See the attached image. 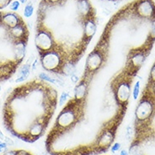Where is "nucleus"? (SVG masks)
Wrapping results in <instances>:
<instances>
[{
    "label": "nucleus",
    "instance_id": "nucleus-1",
    "mask_svg": "<svg viewBox=\"0 0 155 155\" xmlns=\"http://www.w3.org/2000/svg\"><path fill=\"white\" fill-rule=\"evenodd\" d=\"M41 64L47 70H55L61 64V58L58 52L54 51H49L43 52L41 58Z\"/></svg>",
    "mask_w": 155,
    "mask_h": 155
},
{
    "label": "nucleus",
    "instance_id": "nucleus-2",
    "mask_svg": "<svg viewBox=\"0 0 155 155\" xmlns=\"http://www.w3.org/2000/svg\"><path fill=\"white\" fill-rule=\"evenodd\" d=\"M153 112V105L148 100L141 101L136 109V117L138 120H145L148 119Z\"/></svg>",
    "mask_w": 155,
    "mask_h": 155
},
{
    "label": "nucleus",
    "instance_id": "nucleus-3",
    "mask_svg": "<svg viewBox=\"0 0 155 155\" xmlns=\"http://www.w3.org/2000/svg\"><path fill=\"white\" fill-rule=\"evenodd\" d=\"M103 62V57L99 51H94L90 53L87 59V68L90 71H95L101 66Z\"/></svg>",
    "mask_w": 155,
    "mask_h": 155
},
{
    "label": "nucleus",
    "instance_id": "nucleus-4",
    "mask_svg": "<svg viewBox=\"0 0 155 155\" xmlns=\"http://www.w3.org/2000/svg\"><path fill=\"white\" fill-rule=\"evenodd\" d=\"M116 96L120 103L124 104L129 99L130 96V84L127 82H122L117 86Z\"/></svg>",
    "mask_w": 155,
    "mask_h": 155
},
{
    "label": "nucleus",
    "instance_id": "nucleus-5",
    "mask_svg": "<svg viewBox=\"0 0 155 155\" xmlns=\"http://www.w3.org/2000/svg\"><path fill=\"white\" fill-rule=\"evenodd\" d=\"M87 93V84L84 83H81L80 84L76 87L74 94H75V98L77 101H81L83 100Z\"/></svg>",
    "mask_w": 155,
    "mask_h": 155
},
{
    "label": "nucleus",
    "instance_id": "nucleus-6",
    "mask_svg": "<svg viewBox=\"0 0 155 155\" xmlns=\"http://www.w3.org/2000/svg\"><path fill=\"white\" fill-rule=\"evenodd\" d=\"M31 64H29V63H26L25 64L24 67L22 68L21 71L19 72V77L16 78L15 82L16 83H20V82L24 81L25 79H26L30 74V70H31Z\"/></svg>",
    "mask_w": 155,
    "mask_h": 155
},
{
    "label": "nucleus",
    "instance_id": "nucleus-7",
    "mask_svg": "<svg viewBox=\"0 0 155 155\" xmlns=\"http://www.w3.org/2000/svg\"><path fill=\"white\" fill-rule=\"evenodd\" d=\"M144 60H145V56L143 53L142 52H137L136 53L131 59L132 63V66L135 68H139L143 63Z\"/></svg>",
    "mask_w": 155,
    "mask_h": 155
},
{
    "label": "nucleus",
    "instance_id": "nucleus-8",
    "mask_svg": "<svg viewBox=\"0 0 155 155\" xmlns=\"http://www.w3.org/2000/svg\"><path fill=\"white\" fill-rule=\"evenodd\" d=\"M140 93V82L137 81L136 83L135 86L133 88V91H132V96H133V99L134 100H137L138 98V95H139Z\"/></svg>",
    "mask_w": 155,
    "mask_h": 155
},
{
    "label": "nucleus",
    "instance_id": "nucleus-9",
    "mask_svg": "<svg viewBox=\"0 0 155 155\" xmlns=\"http://www.w3.org/2000/svg\"><path fill=\"white\" fill-rule=\"evenodd\" d=\"M33 14V6L31 4H28L26 5V7L25 8V11H24V15L25 17H31Z\"/></svg>",
    "mask_w": 155,
    "mask_h": 155
},
{
    "label": "nucleus",
    "instance_id": "nucleus-10",
    "mask_svg": "<svg viewBox=\"0 0 155 155\" xmlns=\"http://www.w3.org/2000/svg\"><path fill=\"white\" fill-rule=\"evenodd\" d=\"M40 78H42L44 80H46V81H48L51 83V84H56V79L54 78H52L49 77L48 75H47L46 74H40Z\"/></svg>",
    "mask_w": 155,
    "mask_h": 155
},
{
    "label": "nucleus",
    "instance_id": "nucleus-11",
    "mask_svg": "<svg viewBox=\"0 0 155 155\" xmlns=\"http://www.w3.org/2000/svg\"><path fill=\"white\" fill-rule=\"evenodd\" d=\"M68 97V93H67V92H62V94H61V97H60V99H59V105H63V104L66 102Z\"/></svg>",
    "mask_w": 155,
    "mask_h": 155
},
{
    "label": "nucleus",
    "instance_id": "nucleus-12",
    "mask_svg": "<svg viewBox=\"0 0 155 155\" xmlns=\"http://www.w3.org/2000/svg\"><path fill=\"white\" fill-rule=\"evenodd\" d=\"M132 129L130 126H128L127 127V132H126V137L127 138V140L131 139L132 138Z\"/></svg>",
    "mask_w": 155,
    "mask_h": 155
},
{
    "label": "nucleus",
    "instance_id": "nucleus-13",
    "mask_svg": "<svg viewBox=\"0 0 155 155\" xmlns=\"http://www.w3.org/2000/svg\"><path fill=\"white\" fill-rule=\"evenodd\" d=\"M19 7V3L18 1H15L13 2L11 4H10V8L12 10H17Z\"/></svg>",
    "mask_w": 155,
    "mask_h": 155
},
{
    "label": "nucleus",
    "instance_id": "nucleus-14",
    "mask_svg": "<svg viewBox=\"0 0 155 155\" xmlns=\"http://www.w3.org/2000/svg\"><path fill=\"white\" fill-rule=\"evenodd\" d=\"M120 143H115L114 145H112V147H111V152L112 153H116V151H118L119 149H120Z\"/></svg>",
    "mask_w": 155,
    "mask_h": 155
},
{
    "label": "nucleus",
    "instance_id": "nucleus-15",
    "mask_svg": "<svg viewBox=\"0 0 155 155\" xmlns=\"http://www.w3.org/2000/svg\"><path fill=\"white\" fill-rule=\"evenodd\" d=\"M150 78L153 82H155V63L153 64V66L152 68L151 73H150Z\"/></svg>",
    "mask_w": 155,
    "mask_h": 155
},
{
    "label": "nucleus",
    "instance_id": "nucleus-16",
    "mask_svg": "<svg viewBox=\"0 0 155 155\" xmlns=\"http://www.w3.org/2000/svg\"><path fill=\"white\" fill-rule=\"evenodd\" d=\"M71 81L73 82V83H77L78 81V75H76L75 74H71Z\"/></svg>",
    "mask_w": 155,
    "mask_h": 155
},
{
    "label": "nucleus",
    "instance_id": "nucleus-17",
    "mask_svg": "<svg viewBox=\"0 0 155 155\" xmlns=\"http://www.w3.org/2000/svg\"><path fill=\"white\" fill-rule=\"evenodd\" d=\"M4 143L7 144V145H14V142H13V140L11 138H9V137H5L4 138Z\"/></svg>",
    "mask_w": 155,
    "mask_h": 155
},
{
    "label": "nucleus",
    "instance_id": "nucleus-18",
    "mask_svg": "<svg viewBox=\"0 0 155 155\" xmlns=\"http://www.w3.org/2000/svg\"><path fill=\"white\" fill-rule=\"evenodd\" d=\"M120 155H129V153L126 150H122L120 152Z\"/></svg>",
    "mask_w": 155,
    "mask_h": 155
},
{
    "label": "nucleus",
    "instance_id": "nucleus-19",
    "mask_svg": "<svg viewBox=\"0 0 155 155\" xmlns=\"http://www.w3.org/2000/svg\"><path fill=\"white\" fill-rule=\"evenodd\" d=\"M5 137H4V136L3 135V133H2V132L0 131V139H2V140H4Z\"/></svg>",
    "mask_w": 155,
    "mask_h": 155
},
{
    "label": "nucleus",
    "instance_id": "nucleus-20",
    "mask_svg": "<svg viewBox=\"0 0 155 155\" xmlns=\"http://www.w3.org/2000/svg\"><path fill=\"white\" fill-rule=\"evenodd\" d=\"M20 1H21V3H25V2H26V1H27V0H20Z\"/></svg>",
    "mask_w": 155,
    "mask_h": 155
},
{
    "label": "nucleus",
    "instance_id": "nucleus-21",
    "mask_svg": "<svg viewBox=\"0 0 155 155\" xmlns=\"http://www.w3.org/2000/svg\"><path fill=\"white\" fill-rule=\"evenodd\" d=\"M153 92H154L155 94V84H154V85H153Z\"/></svg>",
    "mask_w": 155,
    "mask_h": 155
},
{
    "label": "nucleus",
    "instance_id": "nucleus-22",
    "mask_svg": "<svg viewBox=\"0 0 155 155\" xmlns=\"http://www.w3.org/2000/svg\"><path fill=\"white\" fill-rule=\"evenodd\" d=\"M27 155H31V153H28V154H27Z\"/></svg>",
    "mask_w": 155,
    "mask_h": 155
}]
</instances>
